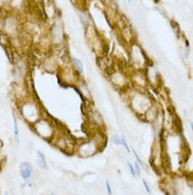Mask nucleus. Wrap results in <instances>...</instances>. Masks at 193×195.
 <instances>
[{"mask_svg":"<svg viewBox=\"0 0 193 195\" xmlns=\"http://www.w3.org/2000/svg\"><path fill=\"white\" fill-rule=\"evenodd\" d=\"M154 104L151 97L146 92V90L134 89L129 92L128 96V105L133 110V113L137 116H142Z\"/></svg>","mask_w":193,"mask_h":195,"instance_id":"obj_1","label":"nucleus"},{"mask_svg":"<svg viewBox=\"0 0 193 195\" xmlns=\"http://www.w3.org/2000/svg\"><path fill=\"white\" fill-rule=\"evenodd\" d=\"M104 137L100 132H97L92 138L80 141L75 146V151L77 155L81 158H89L96 155L99 151L104 146Z\"/></svg>","mask_w":193,"mask_h":195,"instance_id":"obj_2","label":"nucleus"},{"mask_svg":"<svg viewBox=\"0 0 193 195\" xmlns=\"http://www.w3.org/2000/svg\"><path fill=\"white\" fill-rule=\"evenodd\" d=\"M18 105H19L18 108L19 115L31 126L42 117V113L39 104L37 103V101L32 99V97H28L25 101L19 103Z\"/></svg>","mask_w":193,"mask_h":195,"instance_id":"obj_3","label":"nucleus"},{"mask_svg":"<svg viewBox=\"0 0 193 195\" xmlns=\"http://www.w3.org/2000/svg\"><path fill=\"white\" fill-rule=\"evenodd\" d=\"M150 59L142 48L136 42H131L129 47V63L135 71H142L149 64Z\"/></svg>","mask_w":193,"mask_h":195,"instance_id":"obj_4","label":"nucleus"},{"mask_svg":"<svg viewBox=\"0 0 193 195\" xmlns=\"http://www.w3.org/2000/svg\"><path fill=\"white\" fill-rule=\"evenodd\" d=\"M32 129L46 141H52L53 138L57 134L56 125L53 121L42 116L41 118L32 125Z\"/></svg>","mask_w":193,"mask_h":195,"instance_id":"obj_5","label":"nucleus"},{"mask_svg":"<svg viewBox=\"0 0 193 195\" xmlns=\"http://www.w3.org/2000/svg\"><path fill=\"white\" fill-rule=\"evenodd\" d=\"M2 32L6 33L9 38H15L21 33V21L14 14H4Z\"/></svg>","mask_w":193,"mask_h":195,"instance_id":"obj_6","label":"nucleus"},{"mask_svg":"<svg viewBox=\"0 0 193 195\" xmlns=\"http://www.w3.org/2000/svg\"><path fill=\"white\" fill-rule=\"evenodd\" d=\"M12 75L14 78V83L25 84L28 75V65L25 59L22 58H14Z\"/></svg>","mask_w":193,"mask_h":195,"instance_id":"obj_7","label":"nucleus"},{"mask_svg":"<svg viewBox=\"0 0 193 195\" xmlns=\"http://www.w3.org/2000/svg\"><path fill=\"white\" fill-rule=\"evenodd\" d=\"M109 81L114 88L117 90H127L130 88V78L126 73V71L117 69V70H113L112 72L109 73Z\"/></svg>","mask_w":193,"mask_h":195,"instance_id":"obj_8","label":"nucleus"},{"mask_svg":"<svg viewBox=\"0 0 193 195\" xmlns=\"http://www.w3.org/2000/svg\"><path fill=\"white\" fill-rule=\"evenodd\" d=\"M142 71H144L145 77H146L148 86L154 88V89L159 88L161 84V77L158 69L155 66V64L152 63V62H149V64H148L146 68Z\"/></svg>","mask_w":193,"mask_h":195,"instance_id":"obj_9","label":"nucleus"},{"mask_svg":"<svg viewBox=\"0 0 193 195\" xmlns=\"http://www.w3.org/2000/svg\"><path fill=\"white\" fill-rule=\"evenodd\" d=\"M88 122H89L90 126L98 132H101L106 126L104 119L102 117L101 113L98 108H96L92 104H89L88 106Z\"/></svg>","mask_w":193,"mask_h":195,"instance_id":"obj_10","label":"nucleus"},{"mask_svg":"<svg viewBox=\"0 0 193 195\" xmlns=\"http://www.w3.org/2000/svg\"><path fill=\"white\" fill-rule=\"evenodd\" d=\"M53 144L54 146H56L57 149H61L62 152H68V151H71L72 149V152L75 149V144L73 143V139H71V137L66 136V135L64 134H59L58 132H57V134L55 135V137L53 138Z\"/></svg>","mask_w":193,"mask_h":195,"instance_id":"obj_11","label":"nucleus"},{"mask_svg":"<svg viewBox=\"0 0 193 195\" xmlns=\"http://www.w3.org/2000/svg\"><path fill=\"white\" fill-rule=\"evenodd\" d=\"M130 83L133 84L136 89L140 90H146L148 87V83L146 80V77H145L144 71H135L133 70L132 73L130 74Z\"/></svg>","mask_w":193,"mask_h":195,"instance_id":"obj_12","label":"nucleus"},{"mask_svg":"<svg viewBox=\"0 0 193 195\" xmlns=\"http://www.w3.org/2000/svg\"><path fill=\"white\" fill-rule=\"evenodd\" d=\"M61 75H62V81L69 84H76V82L78 81L79 77L77 75V73L75 72V70L72 68V66H66L60 69Z\"/></svg>","mask_w":193,"mask_h":195,"instance_id":"obj_13","label":"nucleus"},{"mask_svg":"<svg viewBox=\"0 0 193 195\" xmlns=\"http://www.w3.org/2000/svg\"><path fill=\"white\" fill-rule=\"evenodd\" d=\"M50 39L52 40L54 45H56V47L63 45V30L60 25H54Z\"/></svg>","mask_w":193,"mask_h":195,"instance_id":"obj_14","label":"nucleus"},{"mask_svg":"<svg viewBox=\"0 0 193 195\" xmlns=\"http://www.w3.org/2000/svg\"><path fill=\"white\" fill-rule=\"evenodd\" d=\"M19 170H20V175L25 181H31L33 177V166L28 161H23L20 163L19 166Z\"/></svg>","mask_w":193,"mask_h":195,"instance_id":"obj_15","label":"nucleus"},{"mask_svg":"<svg viewBox=\"0 0 193 195\" xmlns=\"http://www.w3.org/2000/svg\"><path fill=\"white\" fill-rule=\"evenodd\" d=\"M161 113V111H159L158 107H157V105L155 104H153V105L151 106L148 110L145 113V115L142 116V119H144L146 122L150 123V124H153L154 122H155V120L158 117V115Z\"/></svg>","mask_w":193,"mask_h":195,"instance_id":"obj_16","label":"nucleus"},{"mask_svg":"<svg viewBox=\"0 0 193 195\" xmlns=\"http://www.w3.org/2000/svg\"><path fill=\"white\" fill-rule=\"evenodd\" d=\"M76 85H77V88L79 89V94H81L82 97H85L88 101H91L92 100V94L91 90L89 88V85L85 82V80H81V78H78V81L76 82Z\"/></svg>","mask_w":193,"mask_h":195,"instance_id":"obj_17","label":"nucleus"},{"mask_svg":"<svg viewBox=\"0 0 193 195\" xmlns=\"http://www.w3.org/2000/svg\"><path fill=\"white\" fill-rule=\"evenodd\" d=\"M12 119H13V135L15 143L18 144L20 142V128L18 124V116L15 110H12Z\"/></svg>","mask_w":193,"mask_h":195,"instance_id":"obj_18","label":"nucleus"},{"mask_svg":"<svg viewBox=\"0 0 193 195\" xmlns=\"http://www.w3.org/2000/svg\"><path fill=\"white\" fill-rule=\"evenodd\" d=\"M70 61H71V66H72V68L75 70V72L77 73V75L78 77H81L83 73H85V65H83V62L77 58H71Z\"/></svg>","mask_w":193,"mask_h":195,"instance_id":"obj_19","label":"nucleus"},{"mask_svg":"<svg viewBox=\"0 0 193 195\" xmlns=\"http://www.w3.org/2000/svg\"><path fill=\"white\" fill-rule=\"evenodd\" d=\"M44 67L47 72H54L58 69V62L55 56H49L44 63Z\"/></svg>","mask_w":193,"mask_h":195,"instance_id":"obj_20","label":"nucleus"},{"mask_svg":"<svg viewBox=\"0 0 193 195\" xmlns=\"http://www.w3.org/2000/svg\"><path fill=\"white\" fill-rule=\"evenodd\" d=\"M121 36H123V38L126 42L131 44L133 39L132 29H131L130 27H123V29H121Z\"/></svg>","mask_w":193,"mask_h":195,"instance_id":"obj_21","label":"nucleus"},{"mask_svg":"<svg viewBox=\"0 0 193 195\" xmlns=\"http://www.w3.org/2000/svg\"><path fill=\"white\" fill-rule=\"evenodd\" d=\"M37 165L41 170H47V169L46 156L41 151H37Z\"/></svg>","mask_w":193,"mask_h":195,"instance_id":"obj_22","label":"nucleus"},{"mask_svg":"<svg viewBox=\"0 0 193 195\" xmlns=\"http://www.w3.org/2000/svg\"><path fill=\"white\" fill-rule=\"evenodd\" d=\"M0 45L2 47H9L11 46V38L3 32H0Z\"/></svg>","mask_w":193,"mask_h":195,"instance_id":"obj_23","label":"nucleus"},{"mask_svg":"<svg viewBox=\"0 0 193 195\" xmlns=\"http://www.w3.org/2000/svg\"><path fill=\"white\" fill-rule=\"evenodd\" d=\"M170 25H171V28H172L174 33L176 34V36H178V35H180V26H178V23L176 22L175 20H170Z\"/></svg>","mask_w":193,"mask_h":195,"instance_id":"obj_24","label":"nucleus"},{"mask_svg":"<svg viewBox=\"0 0 193 195\" xmlns=\"http://www.w3.org/2000/svg\"><path fill=\"white\" fill-rule=\"evenodd\" d=\"M121 145L123 146V149H125L128 153H131V149H130V146H129L128 141H127V139H126L125 136H121Z\"/></svg>","mask_w":193,"mask_h":195,"instance_id":"obj_25","label":"nucleus"},{"mask_svg":"<svg viewBox=\"0 0 193 195\" xmlns=\"http://www.w3.org/2000/svg\"><path fill=\"white\" fill-rule=\"evenodd\" d=\"M112 142H113L115 145H121V136L115 134L113 137H112Z\"/></svg>","mask_w":193,"mask_h":195,"instance_id":"obj_26","label":"nucleus"},{"mask_svg":"<svg viewBox=\"0 0 193 195\" xmlns=\"http://www.w3.org/2000/svg\"><path fill=\"white\" fill-rule=\"evenodd\" d=\"M133 166H134L135 175H136V176H139L140 174H142V165H140L139 163L137 162V161H135L134 165H133Z\"/></svg>","mask_w":193,"mask_h":195,"instance_id":"obj_27","label":"nucleus"},{"mask_svg":"<svg viewBox=\"0 0 193 195\" xmlns=\"http://www.w3.org/2000/svg\"><path fill=\"white\" fill-rule=\"evenodd\" d=\"M142 185H144V187H145V189H146L147 193L151 194V189H150V187H149V185H148V182H147L146 179H142Z\"/></svg>","mask_w":193,"mask_h":195,"instance_id":"obj_28","label":"nucleus"},{"mask_svg":"<svg viewBox=\"0 0 193 195\" xmlns=\"http://www.w3.org/2000/svg\"><path fill=\"white\" fill-rule=\"evenodd\" d=\"M127 165H128V168H129V171H130L131 175H132V176H136V175H135V171H134V166H133V165H131L130 162H127Z\"/></svg>","mask_w":193,"mask_h":195,"instance_id":"obj_29","label":"nucleus"},{"mask_svg":"<svg viewBox=\"0 0 193 195\" xmlns=\"http://www.w3.org/2000/svg\"><path fill=\"white\" fill-rule=\"evenodd\" d=\"M106 189H107V193L109 195H112V188H111L110 182H109L108 180L106 181Z\"/></svg>","mask_w":193,"mask_h":195,"instance_id":"obj_30","label":"nucleus"},{"mask_svg":"<svg viewBox=\"0 0 193 195\" xmlns=\"http://www.w3.org/2000/svg\"><path fill=\"white\" fill-rule=\"evenodd\" d=\"M2 146H3V143H2V141L0 140V149H2Z\"/></svg>","mask_w":193,"mask_h":195,"instance_id":"obj_31","label":"nucleus"},{"mask_svg":"<svg viewBox=\"0 0 193 195\" xmlns=\"http://www.w3.org/2000/svg\"><path fill=\"white\" fill-rule=\"evenodd\" d=\"M9 1H12V2H14V1H16V0H9Z\"/></svg>","mask_w":193,"mask_h":195,"instance_id":"obj_32","label":"nucleus"},{"mask_svg":"<svg viewBox=\"0 0 193 195\" xmlns=\"http://www.w3.org/2000/svg\"><path fill=\"white\" fill-rule=\"evenodd\" d=\"M4 195H9V193H6V194H4Z\"/></svg>","mask_w":193,"mask_h":195,"instance_id":"obj_33","label":"nucleus"}]
</instances>
